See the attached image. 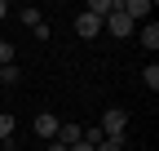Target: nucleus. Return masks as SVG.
I'll list each match as a JSON object with an SVG mask.
<instances>
[{
	"label": "nucleus",
	"mask_w": 159,
	"mask_h": 151,
	"mask_svg": "<svg viewBox=\"0 0 159 151\" xmlns=\"http://www.w3.org/2000/svg\"><path fill=\"white\" fill-rule=\"evenodd\" d=\"M102 138H124V129H128V111H119V107H111L106 116H102Z\"/></svg>",
	"instance_id": "nucleus-1"
},
{
	"label": "nucleus",
	"mask_w": 159,
	"mask_h": 151,
	"mask_svg": "<svg viewBox=\"0 0 159 151\" xmlns=\"http://www.w3.org/2000/svg\"><path fill=\"white\" fill-rule=\"evenodd\" d=\"M57 124H62L57 116H49V111H40V116H35V134H40V142H53V138H57Z\"/></svg>",
	"instance_id": "nucleus-2"
},
{
	"label": "nucleus",
	"mask_w": 159,
	"mask_h": 151,
	"mask_svg": "<svg viewBox=\"0 0 159 151\" xmlns=\"http://www.w3.org/2000/svg\"><path fill=\"white\" fill-rule=\"evenodd\" d=\"M102 27H106V31L115 36V40H124V36H133V22H128V18H124V13H119V5H115V13L106 18V22H102Z\"/></svg>",
	"instance_id": "nucleus-3"
},
{
	"label": "nucleus",
	"mask_w": 159,
	"mask_h": 151,
	"mask_svg": "<svg viewBox=\"0 0 159 151\" xmlns=\"http://www.w3.org/2000/svg\"><path fill=\"white\" fill-rule=\"evenodd\" d=\"M75 31H80V40H93V36L102 31V18H93V13H75Z\"/></svg>",
	"instance_id": "nucleus-4"
},
{
	"label": "nucleus",
	"mask_w": 159,
	"mask_h": 151,
	"mask_svg": "<svg viewBox=\"0 0 159 151\" xmlns=\"http://www.w3.org/2000/svg\"><path fill=\"white\" fill-rule=\"evenodd\" d=\"M115 5H119V0H89L84 13H93V18H102V22H106V18L115 13Z\"/></svg>",
	"instance_id": "nucleus-5"
},
{
	"label": "nucleus",
	"mask_w": 159,
	"mask_h": 151,
	"mask_svg": "<svg viewBox=\"0 0 159 151\" xmlns=\"http://www.w3.org/2000/svg\"><path fill=\"white\" fill-rule=\"evenodd\" d=\"M142 45L146 49H159V22H146L142 27Z\"/></svg>",
	"instance_id": "nucleus-6"
},
{
	"label": "nucleus",
	"mask_w": 159,
	"mask_h": 151,
	"mask_svg": "<svg viewBox=\"0 0 159 151\" xmlns=\"http://www.w3.org/2000/svg\"><path fill=\"white\" fill-rule=\"evenodd\" d=\"M18 18H22V27H31V31L44 22V18H40V9H31V5H27V9H18Z\"/></svg>",
	"instance_id": "nucleus-7"
},
{
	"label": "nucleus",
	"mask_w": 159,
	"mask_h": 151,
	"mask_svg": "<svg viewBox=\"0 0 159 151\" xmlns=\"http://www.w3.org/2000/svg\"><path fill=\"white\" fill-rule=\"evenodd\" d=\"M18 80H22V71H18V62H9L5 71H0V85H18Z\"/></svg>",
	"instance_id": "nucleus-8"
},
{
	"label": "nucleus",
	"mask_w": 159,
	"mask_h": 151,
	"mask_svg": "<svg viewBox=\"0 0 159 151\" xmlns=\"http://www.w3.org/2000/svg\"><path fill=\"white\" fill-rule=\"evenodd\" d=\"M93 151H124V138H102Z\"/></svg>",
	"instance_id": "nucleus-9"
},
{
	"label": "nucleus",
	"mask_w": 159,
	"mask_h": 151,
	"mask_svg": "<svg viewBox=\"0 0 159 151\" xmlns=\"http://www.w3.org/2000/svg\"><path fill=\"white\" fill-rule=\"evenodd\" d=\"M13 138V116H0V142Z\"/></svg>",
	"instance_id": "nucleus-10"
},
{
	"label": "nucleus",
	"mask_w": 159,
	"mask_h": 151,
	"mask_svg": "<svg viewBox=\"0 0 159 151\" xmlns=\"http://www.w3.org/2000/svg\"><path fill=\"white\" fill-rule=\"evenodd\" d=\"M142 80H146V85H150V89H159V67H155V62H150V67H146V71H142Z\"/></svg>",
	"instance_id": "nucleus-11"
},
{
	"label": "nucleus",
	"mask_w": 159,
	"mask_h": 151,
	"mask_svg": "<svg viewBox=\"0 0 159 151\" xmlns=\"http://www.w3.org/2000/svg\"><path fill=\"white\" fill-rule=\"evenodd\" d=\"M9 62H13V45H9V40H0V67H9Z\"/></svg>",
	"instance_id": "nucleus-12"
},
{
	"label": "nucleus",
	"mask_w": 159,
	"mask_h": 151,
	"mask_svg": "<svg viewBox=\"0 0 159 151\" xmlns=\"http://www.w3.org/2000/svg\"><path fill=\"white\" fill-rule=\"evenodd\" d=\"M44 151H66V147L62 142H44Z\"/></svg>",
	"instance_id": "nucleus-13"
},
{
	"label": "nucleus",
	"mask_w": 159,
	"mask_h": 151,
	"mask_svg": "<svg viewBox=\"0 0 159 151\" xmlns=\"http://www.w3.org/2000/svg\"><path fill=\"white\" fill-rule=\"evenodd\" d=\"M66 151H93V147H89V142H75V147H66Z\"/></svg>",
	"instance_id": "nucleus-14"
},
{
	"label": "nucleus",
	"mask_w": 159,
	"mask_h": 151,
	"mask_svg": "<svg viewBox=\"0 0 159 151\" xmlns=\"http://www.w3.org/2000/svg\"><path fill=\"white\" fill-rule=\"evenodd\" d=\"M5 18H9V5H5V0H0V22H5Z\"/></svg>",
	"instance_id": "nucleus-15"
},
{
	"label": "nucleus",
	"mask_w": 159,
	"mask_h": 151,
	"mask_svg": "<svg viewBox=\"0 0 159 151\" xmlns=\"http://www.w3.org/2000/svg\"><path fill=\"white\" fill-rule=\"evenodd\" d=\"M0 40H5V31H0Z\"/></svg>",
	"instance_id": "nucleus-16"
},
{
	"label": "nucleus",
	"mask_w": 159,
	"mask_h": 151,
	"mask_svg": "<svg viewBox=\"0 0 159 151\" xmlns=\"http://www.w3.org/2000/svg\"><path fill=\"white\" fill-rule=\"evenodd\" d=\"M0 71H5V67H0Z\"/></svg>",
	"instance_id": "nucleus-17"
}]
</instances>
